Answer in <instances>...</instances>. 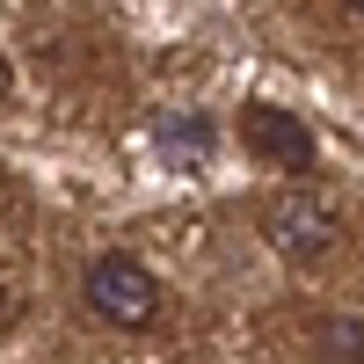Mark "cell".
I'll use <instances>...</instances> for the list:
<instances>
[{
    "instance_id": "1",
    "label": "cell",
    "mask_w": 364,
    "mask_h": 364,
    "mask_svg": "<svg viewBox=\"0 0 364 364\" xmlns=\"http://www.w3.org/2000/svg\"><path fill=\"white\" fill-rule=\"evenodd\" d=\"M255 219H262V240H269L284 262H321V255L343 240L336 204L314 197V190H277V197H262Z\"/></svg>"
},
{
    "instance_id": "2",
    "label": "cell",
    "mask_w": 364,
    "mask_h": 364,
    "mask_svg": "<svg viewBox=\"0 0 364 364\" xmlns=\"http://www.w3.org/2000/svg\"><path fill=\"white\" fill-rule=\"evenodd\" d=\"M80 299L109 328H154V314H161V284L139 255H95L80 277Z\"/></svg>"
},
{
    "instance_id": "3",
    "label": "cell",
    "mask_w": 364,
    "mask_h": 364,
    "mask_svg": "<svg viewBox=\"0 0 364 364\" xmlns=\"http://www.w3.org/2000/svg\"><path fill=\"white\" fill-rule=\"evenodd\" d=\"M240 139H248L255 161L284 168V175H306V168H314V132H306V117H291V109H277V102H248V109H240Z\"/></svg>"
},
{
    "instance_id": "4",
    "label": "cell",
    "mask_w": 364,
    "mask_h": 364,
    "mask_svg": "<svg viewBox=\"0 0 364 364\" xmlns=\"http://www.w3.org/2000/svg\"><path fill=\"white\" fill-rule=\"evenodd\" d=\"M161 154L182 161V168H197V161L219 154V124L197 117V109H175V117H161Z\"/></svg>"
},
{
    "instance_id": "5",
    "label": "cell",
    "mask_w": 364,
    "mask_h": 364,
    "mask_svg": "<svg viewBox=\"0 0 364 364\" xmlns=\"http://www.w3.org/2000/svg\"><path fill=\"white\" fill-rule=\"evenodd\" d=\"M314 350H321V364H364V321L357 314H328L314 328Z\"/></svg>"
},
{
    "instance_id": "6",
    "label": "cell",
    "mask_w": 364,
    "mask_h": 364,
    "mask_svg": "<svg viewBox=\"0 0 364 364\" xmlns=\"http://www.w3.org/2000/svg\"><path fill=\"white\" fill-rule=\"evenodd\" d=\"M8 87H15V66H8V58H0V102H8Z\"/></svg>"
},
{
    "instance_id": "7",
    "label": "cell",
    "mask_w": 364,
    "mask_h": 364,
    "mask_svg": "<svg viewBox=\"0 0 364 364\" xmlns=\"http://www.w3.org/2000/svg\"><path fill=\"white\" fill-rule=\"evenodd\" d=\"M350 15H364V0H350Z\"/></svg>"
}]
</instances>
